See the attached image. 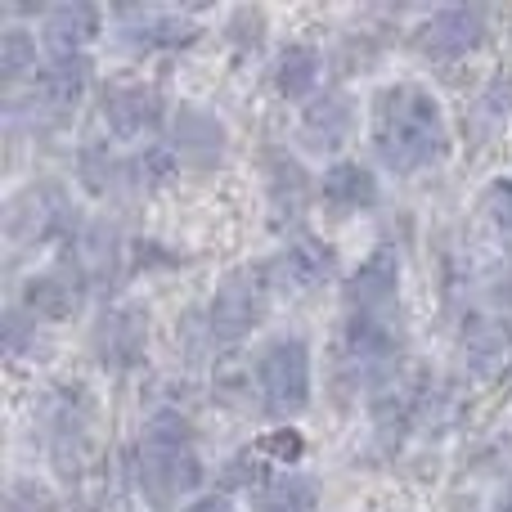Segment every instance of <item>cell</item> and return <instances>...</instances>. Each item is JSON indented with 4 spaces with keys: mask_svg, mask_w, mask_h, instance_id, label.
I'll return each mask as SVG.
<instances>
[{
    "mask_svg": "<svg viewBox=\"0 0 512 512\" xmlns=\"http://www.w3.org/2000/svg\"><path fill=\"white\" fill-rule=\"evenodd\" d=\"M256 396L270 418H297L310 405V346L297 333L270 337L256 351Z\"/></svg>",
    "mask_w": 512,
    "mask_h": 512,
    "instance_id": "277c9868",
    "label": "cell"
},
{
    "mask_svg": "<svg viewBox=\"0 0 512 512\" xmlns=\"http://www.w3.org/2000/svg\"><path fill=\"white\" fill-rule=\"evenodd\" d=\"M265 189H270V207L279 225L301 221L310 207V194H315L306 167L297 158H288V153H270V162H265Z\"/></svg>",
    "mask_w": 512,
    "mask_h": 512,
    "instance_id": "e0dca14e",
    "label": "cell"
},
{
    "mask_svg": "<svg viewBox=\"0 0 512 512\" xmlns=\"http://www.w3.org/2000/svg\"><path fill=\"white\" fill-rule=\"evenodd\" d=\"M104 122H108V131L126 144L153 140L158 126L167 122V99H162L158 86H144V81L108 86L104 90Z\"/></svg>",
    "mask_w": 512,
    "mask_h": 512,
    "instance_id": "9c48e42d",
    "label": "cell"
},
{
    "mask_svg": "<svg viewBox=\"0 0 512 512\" xmlns=\"http://www.w3.org/2000/svg\"><path fill=\"white\" fill-rule=\"evenodd\" d=\"M36 77V36L27 27H5L0 36V81L5 90H18Z\"/></svg>",
    "mask_w": 512,
    "mask_h": 512,
    "instance_id": "603a6c76",
    "label": "cell"
},
{
    "mask_svg": "<svg viewBox=\"0 0 512 512\" xmlns=\"http://www.w3.org/2000/svg\"><path fill=\"white\" fill-rule=\"evenodd\" d=\"M499 512H512V499H508V504H499Z\"/></svg>",
    "mask_w": 512,
    "mask_h": 512,
    "instance_id": "4316f807",
    "label": "cell"
},
{
    "mask_svg": "<svg viewBox=\"0 0 512 512\" xmlns=\"http://www.w3.org/2000/svg\"><path fill=\"white\" fill-rule=\"evenodd\" d=\"M319 72H324V63H319L315 45H283L274 59V90L283 99H306L319 86Z\"/></svg>",
    "mask_w": 512,
    "mask_h": 512,
    "instance_id": "7402d4cb",
    "label": "cell"
},
{
    "mask_svg": "<svg viewBox=\"0 0 512 512\" xmlns=\"http://www.w3.org/2000/svg\"><path fill=\"white\" fill-rule=\"evenodd\" d=\"M481 41H486V14L468 9V5L436 9L414 32V45L427 59H463V54H472Z\"/></svg>",
    "mask_w": 512,
    "mask_h": 512,
    "instance_id": "7c38bea8",
    "label": "cell"
},
{
    "mask_svg": "<svg viewBox=\"0 0 512 512\" xmlns=\"http://www.w3.org/2000/svg\"><path fill=\"white\" fill-rule=\"evenodd\" d=\"M337 274V248L315 234H297V239L283 243V252L274 256V279L279 288L297 292V297H310L319 292L324 283H333Z\"/></svg>",
    "mask_w": 512,
    "mask_h": 512,
    "instance_id": "8fae6325",
    "label": "cell"
},
{
    "mask_svg": "<svg viewBox=\"0 0 512 512\" xmlns=\"http://www.w3.org/2000/svg\"><path fill=\"white\" fill-rule=\"evenodd\" d=\"M373 153L387 171L396 176H414L450 153V126L436 104V95L418 81H391L373 95Z\"/></svg>",
    "mask_w": 512,
    "mask_h": 512,
    "instance_id": "6da1fadb",
    "label": "cell"
},
{
    "mask_svg": "<svg viewBox=\"0 0 512 512\" xmlns=\"http://www.w3.org/2000/svg\"><path fill=\"white\" fill-rule=\"evenodd\" d=\"M90 423H95V400L81 382H68V387L50 391L45 400V427H50V459L59 463L63 477L81 472L90 450Z\"/></svg>",
    "mask_w": 512,
    "mask_h": 512,
    "instance_id": "5b68a950",
    "label": "cell"
},
{
    "mask_svg": "<svg viewBox=\"0 0 512 512\" xmlns=\"http://www.w3.org/2000/svg\"><path fill=\"white\" fill-rule=\"evenodd\" d=\"M135 477L149 508H171L185 495L203 486V459L194 450L189 423L176 409H158L140 432V454H135Z\"/></svg>",
    "mask_w": 512,
    "mask_h": 512,
    "instance_id": "7a4b0ae2",
    "label": "cell"
},
{
    "mask_svg": "<svg viewBox=\"0 0 512 512\" xmlns=\"http://www.w3.org/2000/svg\"><path fill=\"white\" fill-rule=\"evenodd\" d=\"M68 230H72V216H68V203H63L59 189L41 185L9 203V234H14L18 243H45Z\"/></svg>",
    "mask_w": 512,
    "mask_h": 512,
    "instance_id": "5bb4252c",
    "label": "cell"
},
{
    "mask_svg": "<svg viewBox=\"0 0 512 512\" xmlns=\"http://www.w3.org/2000/svg\"><path fill=\"white\" fill-rule=\"evenodd\" d=\"M90 351L108 373H126L149 351V315L140 306H108L90 328Z\"/></svg>",
    "mask_w": 512,
    "mask_h": 512,
    "instance_id": "8992f818",
    "label": "cell"
},
{
    "mask_svg": "<svg viewBox=\"0 0 512 512\" xmlns=\"http://www.w3.org/2000/svg\"><path fill=\"white\" fill-rule=\"evenodd\" d=\"M261 454H274L279 459V468H288V463L301 459V436L297 432H274L261 441Z\"/></svg>",
    "mask_w": 512,
    "mask_h": 512,
    "instance_id": "d4e9b609",
    "label": "cell"
},
{
    "mask_svg": "<svg viewBox=\"0 0 512 512\" xmlns=\"http://www.w3.org/2000/svg\"><path fill=\"white\" fill-rule=\"evenodd\" d=\"M459 342H463V355H468L477 369H495L499 360L512 351V324L499 315H463V328H459Z\"/></svg>",
    "mask_w": 512,
    "mask_h": 512,
    "instance_id": "ffe728a7",
    "label": "cell"
},
{
    "mask_svg": "<svg viewBox=\"0 0 512 512\" xmlns=\"http://www.w3.org/2000/svg\"><path fill=\"white\" fill-rule=\"evenodd\" d=\"M225 144H230V135H225V126L207 108L180 104V113H176V158L180 162H194V167L207 171L225 158Z\"/></svg>",
    "mask_w": 512,
    "mask_h": 512,
    "instance_id": "2e32d148",
    "label": "cell"
},
{
    "mask_svg": "<svg viewBox=\"0 0 512 512\" xmlns=\"http://www.w3.org/2000/svg\"><path fill=\"white\" fill-rule=\"evenodd\" d=\"M86 265L81 261H59L50 270L32 274L23 283V310L32 319H45V324H59V319H72L86 301Z\"/></svg>",
    "mask_w": 512,
    "mask_h": 512,
    "instance_id": "ba28073f",
    "label": "cell"
},
{
    "mask_svg": "<svg viewBox=\"0 0 512 512\" xmlns=\"http://www.w3.org/2000/svg\"><path fill=\"white\" fill-rule=\"evenodd\" d=\"M274 261H248L234 265L221 283H216L212 301H207V337L216 346H234L252 333V328L265 324L274 301Z\"/></svg>",
    "mask_w": 512,
    "mask_h": 512,
    "instance_id": "3957f363",
    "label": "cell"
},
{
    "mask_svg": "<svg viewBox=\"0 0 512 512\" xmlns=\"http://www.w3.org/2000/svg\"><path fill=\"white\" fill-rule=\"evenodd\" d=\"M117 36H122L126 50L135 54H162V50H185L203 36V27L189 14H176V9H131L117 23Z\"/></svg>",
    "mask_w": 512,
    "mask_h": 512,
    "instance_id": "30bf717a",
    "label": "cell"
},
{
    "mask_svg": "<svg viewBox=\"0 0 512 512\" xmlns=\"http://www.w3.org/2000/svg\"><path fill=\"white\" fill-rule=\"evenodd\" d=\"M342 306L346 315H387V310H400V252L391 243H378L360 261V270L346 279Z\"/></svg>",
    "mask_w": 512,
    "mask_h": 512,
    "instance_id": "52a82bcc",
    "label": "cell"
},
{
    "mask_svg": "<svg viewBox=\"0 0 512 512\" xmlns=\"http://www.w3.org/2000/svg\"><path fill=\"white\" fill-rule=\"evenodd\" d=\"M90 86V59L86 54H59L32 77V108L45 117H68L81 104Z\"/></svg>",
    "mask_w": 512,
    "mask_h": 512,
    "instance_id": "4fadbf2b",
    "label": "cell"
},
{
    "mask_svg": "<svg viewBox=\"0 0 512 512\" xmlns=\"http://www.w3.org/2000/svg\"><path fill=\"white\" fill-rule=\"evenodd\" d=\"M486 221L490 230L504 239V248H512V180H495V185L486 189Z\"/></svg>",
    "mask_w": 512,
    "mask_h": 512,
    "instance_id": "cb8c5ba5",
    "label": "cell"
},
{
    "mask_svg": "<svg viewBox=\"0 0 512 512\" xmlns=\"http://www.w3.org/2000/svg\"><path fill=\"white\" fill-rule=\"evenodd\" d=\"M185 512H239V508L230 504V495H198V499H189Z\"/></svg>",
    "mask_w": 512,
    "mask_h": 512,
    "instance_id": "484cf974",
    "label": "cell"
},
{
    "mask_svg": "<svg viewBox=\"0 0 512 512\" xmlns=\"http://www.w3.org/2000/svg\"><path fill=\"white\" fill-rule=\"evenodd\" d=\"M319 504V486L301 472H274L265 486L252 490V508L256 512H315Z\"/></svg>",
    "mask_w": 512,
    "mask_h": 512,
    "instance_id": "44dd1931",
    "label": "cell"
},
{
    "mask_svg": "<svg viewBox=\"0 0 512 512\" xmlns=\"http://www.w3.org/2000/svg\"><path fill=\"white\" fill-rule=\"evenodd\" d=\"M319 203L333 216H355L378 207V180L364 162H333V167L319 176Z\"/></svg>",
    "mask_w": 512,
    "mask_h": 512,
    "instance_id": "9a60e30c",
    "label": "cell"
},
{
    "mask_svg": "<svg viewBox=\"0 0 512 512\" xmlns=\"http://www.w3.org/2000/svg\"><path fill=\"white\" fill-rule=\"evenodd\" d=\"M99 23H104V18H99L95 5L68 0V5H54L50 14H45L41 36L54 50V59H59V54H86V45L99 36Z\"/></svg>",
    "mask_w": 512,
    "mask_h": 512,
    "instance_id": "ac0fdd59",
    "label": "cell"
},
{
    "mask_svg": "<svg viewBox=\"0 0 512 512\" xmlns=\"http://www.w3.org/2000/svg\"><path fill=\"white\" fill-rule=\"evenodd\" d=\"M351 126H355V113L342 90H324V95L310 99V108L301 113V135H306L310 149H342Z\"/></svg>",
    "mask_w": 512,
    "mask_h": 512,
    "instance_id": "d6986e66",
    "label": "cell"
}]
</instances>
